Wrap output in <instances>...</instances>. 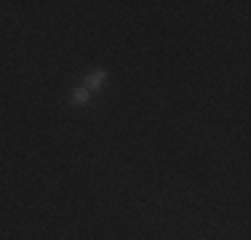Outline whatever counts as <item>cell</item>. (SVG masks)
<instances>
[{
    "mask_svg": "<svg viewBox=\"0 0 251 240\" xmlns=\"http://www.w3.org/2000/svg\"><path fill=\"white\" fill-rule=\"evenodd\" d=\"M104 80H107V70H97V72H91V75H86L83 88H88V91H97V88H99Z\"/></svg>",
    "mask_w": 251,
    "mask_h": 240,
    "instance_id": "1",
    "label": "cell"
},
{
    "mask_svg": "<svg viewBox=\"0 0 251 240\" xmlns=\"http://www.w3.org/2000/svg\"><path fill=\"white\" fill-rule=\"evenodd\" d=\"M88 101H91V91H88V88H83V86H77L75 91H73V104L83 107V104H88Z\"/></svg>",
    "mask_w": 251,
    "mask_h": 240,
    "instance_id": "2",
    "label": "cell"
}]
</instances>
